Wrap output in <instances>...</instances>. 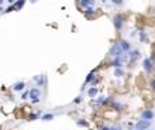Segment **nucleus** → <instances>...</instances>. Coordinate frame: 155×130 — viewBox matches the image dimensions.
<instances>
[{
  "mask_svg": "<svg viewBox=\"0 0 155 130\" xmlns=\"http://www.w3.org/2000/svg\"><path fill=\"white\" fill-rule=\"evenodd\" d=\"M127 56H128V60H129V61H132V63H136V61H137V60L142 57V53H140V50H137V49H133V50L131 49Z\"/></svg>",
  "mask_w": 155,
  "mask_h": 130,
  "instance_id": "obj_7",
  "label": "nucleus"
},
{
  "mask_svg": "<svg viewBox=\"0 0 155 130\" xmlns=\"http://www.w3.org/2000/svg\"><path fill=\"white\" fill-rule=\"evenodd\" d=\"M98 130H109V126L108 125H101Z\"/></svg>",
  "mask_w": 155,
  "mask_h": 130,
  "instance_id": "obj_29",
  "label": "nucleus"
},
{
  "mask_svg": "<svg viewBox=\"0 0 155 130\" xmlns=\"http://www.w3.org/2000/svg\"><path fill=\"white\" fill-rule=\"evenodd\" d=\"M150 87H151V88H152V89H155V79H152V80H151Z\"/></svg>",
  "mask_w": 155,
  "mask_h": 130,
  "instance_id": "obj_30",
  "label": "nucleus"
},
{
  "mask_svg": "<svg viewBox=\"0 0 155 130\" xmlns=\"http://www.w3.org/2000/svg\"><path fill=\"white\" fill-rule=\"evenodd\" d=\"M41 119L44 121V122H49V121L55 119V114H52V113H46V114H44L41 117Z\"/></svg>",
  "mask_w": 155,
  "mask_h": 130,
  "instance_id": "obj_17",
  "label": "nucleus"
},
{
  "mask_svg": "<svg viewBox=\"0 0 155 130\" xmlns=\"http://www.w3.org/2000/svg\"><path fill=\"white\" fill-rule=\"evenodd\" d=\"M26 88V83L25 81H16L14 85H12V89L15 91V92H19V91H23Z\"/></svg>",
  "mask_w": 155,
  "mask_h": 130,
  "instance_id": "obj_13",
  "label": "nucleus"
},
{
  "mask_svg": "<svg viewBox=\"0 0 155 130\" xmlns=\"http://www.w3.org/2000/svg\"><path fill=\"white\" fill-rule=\"evenodd\" d=\"M29 98H30L33 104L40 103V100H41V91H40V88H37V87L31 88L30 91H29Z\"/></svg>",
  "mask_w": 155,
  "mask_h": 130,
  "instance_id": "obj_1",
  "label": "nucleus"
},
{
  "mask_svg": "<svg viewBox=\"0 0 155 130\" xmlns=\"http://www.w3.org/2000/svg\"><path fill=\"white\" fill-rule=\"evenodd\" d=\"M3 3H4V0H0V7L3 5Z\"/></svg>",
  "mask_w": 155,
  "mask_h": 130,
  "instance_id": "obj_33",
  "label": "nucleus"
},
{
  "mask_svg": "<svg viewBox=\"0 0 155 130\" xmlns=\"http://www.w3.org/2000/svg\"><path fill=\"white\" fill-rule=\"evenodd\" d=\"M127 61H128V56H127V54H123V56H120V57L112 58L110 65H112L113 68H123Z\"/></svg>",
  "mask_w": 155,
  "mask_h": 130,
  "instance_id": "obj_2",
  "label": "nucleus"
},
{
  "mask_svg": "<svg viewBox=\"0 0 155 130\" xmlns=\"http://www.w3.org/2000/svg\"><path fill=\"white\" fill-rule=\"evenodd\" d=\"M101 1H102V3H106V1H108V0H101Z\"/></svg>",
  "mask_w": 155,
  "mask_h": 130,
  "instance_id": "obj_36",
  "label": "nucleus"
},
{
  "mask_svg": "<svg viewBox=\"0 0 155 130\" xmlns=\"http://www.w3.org/2000/svg\"><path fill=\"white\" fill-rule=\"evenodd\" d=\"M142 67H143V71L146 73H152L155 69V64L150 60V57H146L143 60V63H142Z\"/></svg>",
  "mask_w": 155,
  "mask_h": 130,
  "instance_id": "obj_3",
  "label": "nucleus"
},
{
  "mask_svg": "<svg viewBox=\"0 0 155 130\" xmlns=\"http://www.w3.org/2000/svg\"><path fill=\"white\" fill-rule=\"evenodd\" d=\"M105 95H101V96H98V98L95 99V102H94V104L95 106H103V102H105Z\"/></svg>",
  "mask_w": 155,
  "mask_h": 130,
  "instance_id": "obj_19",
  "label": "nucleus"
},
{
  "mask_svg": "<svg viewBox=\"0 0 155 130\" xmlns=\"http://www.w3.org/2000/svg\"><path fill=\"white\" fill-rule=\"evenodd\" d=\"M123 127L120 125H116V126H109V130H121Z\"/></svg>",
  "mask_w": 155,
  "mask_h": 130,
  "instance_id": "obj_27",
  "label": "nucleus"
},
{
  "mask_svg": "<svg viewBox=\"0 0 155 130\" xmlns=\"http://www.w3.org/2000/svg\"><path fill=\"white\" fill-rule=\"evenodd\" d=\"M124 25H125V19H124V16L123 15H116L113 18V26H114V29H116L117 31L123 30Z\"/></svg>",
  "mask_w": 155,
  "mask_h": 130,
  "instance_id": "obj_4",
  "label": "nucleus"
},
{
  "mask_svg": "<svg viewBox=\"0 0 155 130\" xmlns=\"http://www.w3.org/2000/svg\"><path fill=\"white\" fill-rule=\"evenodd\" d=\"M76 125H78V126H83V127H87V126H88V123H87V122H86V121L79 119V121H76Z\"/></svg>",
  "mask_w": 155,
  "mask_h": 130,
  "instance_id": "obj_22",
  "label": "nucleus"
},
{
  "mask_svg": "<svg viewBox=\"0 0 155 130\" xmlns=\"http://www.w3.org/2000/svg\"><path fill=\"white\" fill-rule=\"evenodd\" d=\"M12 11H15V8H14V5H10V7H8V8H7L4 12H7V14H8V12H12Z\"/></svg>",
  "mask_w": 155,
  "mask_h": 130,
  "instance_id": "obj_28",
  "label": "nucleus"
},
{
  "mask_svg": "<svg viewBox=\"0 0 155 130\" xmlns=\"http://www.w3.org/2000/svg\"><path fill=\"white\" fill-rule=\"evenodd\" d=\"M7 1H8V3H10V4L12 5V4H14V3H15V1H16V0H7Z\"/></svg>",
  "mask_w": 155,
  "mask_h": 130,
  "instance_id": "obj_32",
  "label": "nucleus"
},
{
  "mask_svg": "<svg viewBox=\"0 0 155 130\" xmlns=\"http://www.w3.org/2000/svg\"><path fill=\"white\" fill-rule=\"evenodd\" d=\"M21 99H22V100H26V99H29V91H25V92L21 95Z\"/></svg>",
  "mask_w": 155,
  "mask_h": 130,
  "instance_id": "obj_25",
  "label": "nucleus"
},
{
  "mask_svg": "<svg viewBox=\"0 0 155 130\" xmlns=\"http://www.w3.org/2000/svg\"><path fill=\"white\" fill-rule=\"evenodd\" d=\"M113 76H114V77H117V79H123V77L125 76L124 68H114Z\"/></svg>",
  "mask_w": 155,
  "mask_h": 130,
  "instance_id": "obj_14",
  "label": "nucleus"
},
{
  "mask_svg": "<svg viewBox=\"0 0 155 130\" xmlns=\"http://www.w3.org/2000/svg\"><path fill=\"white\" fill-rule=\"evenodd\" d=\"M30 1H31V3H36V1H37V0H30Z\"/></svg>",
  "mask_w": 155,
  "mask_h": 130,
  "instance_id": "obj_35",
  "label": "nucleus"
},
{
  "mask_svg": "<svg viewBox=\"0 0 155 130\" xmlns=\"http://www.w3.org/2000/svg\"><path fill=\"white\" fill-rule=\"evenodd\" d=\"M25 3H26V0H16L15 3H14V8H15V11H18V10H21L22 7L25 5Z\"/></svg>",
  "mask_w": 155,
  "mask_h": 130,
  "instance_id": "obj_18",
  "label": "nucleus"
},
{
  "mask_svg": "<svg viewBox=\"0 0 155 130\" xmlns=\"http://www.w3.org/2000/svg\"><path fill=\"white\" fill-rule=\"evenodd\" d=\"M0 14H3V7H0Z\"/></svg>",
  "mask_w": 155,
  "mask_h": 130,
  "instance_id": "obj_34",
  "label": "nucleus"
},
{
  "mask_svg": "<svg viewBox=\"0 0 155 130\" xmlns=\"http://www.w3.org/2000/svg\"><path fill=\"white\" fill-rule=\"evenodd\" d=\"M83 102V96L82 95H79V96H76V98L73 99V103L75 104H80Z\"/></svg>",
  "mask_w": 155,
  "mask_h": 130,
  "instance_id": "obj_24",
  "label": "nucleus"
},
{
  "mask_svg": "<svg viewBox=\"0 0 155 130\" xmlns=\"http://www.w3.org/2000/svg\"><path fill=\"white\" fill-rule=\"evenodd\" d=\"M109 106H110V109L114 110V111H121V110H123V104L120 103V102H116V100H113Z\"/></svg>",
  "mask_w": 155,
  "mask_h": 130,
  "instance_id": "obj_16",
  "label": "nucleus"
},
{
  "mask_svg": "<svg viewBox=\"0 0 155 130\" xmlns=\"http://www.w3.org/2000/svg\"><path fill=\"white\" fill-rule=\"evenodd\" d=\"M120 47H121V50H123V53H128L131 49H132V46H131V43H129L128 41H125V39H123L121 42H119Z\"/></svg>",
  "mask_w": 155,
  "mask_h": 130,
  "instance_id": "obj_12",
  "label": "nucleus"
},
{
  "mask_svg": "<svg viewBox=\"0 0 155 130\" xmlns=\"http://www.w3.org/2000/svg\"><path fill=\"white\" fill-rule=\"evenodd\" d=\"M150 60H151V61H152V63H154V64H155V52H154V53H152V54H151V57H150Z\"/></svg>",
  "mask_w": 155,
  "mask_h": 130,
  "instance_id": "obj_31",
  "label": "nucleus"
},
{
  "mask_svg": "<svg viewBox=\"0 0 155 130\" xmlns=\"http://www.w3.org/2000/svg\"><path fill=\"white\" fill-rule=\"evenodd\" d=\"M86 84H95V69H93L91 72L86 76V80H84V85Z\"/></svg>",
  "mask_w": 155,
  "mask_h": 130,
  "instance_id": "obj_10",
  "label": "nucleus"
},
{
  "mask_svg": "<svg viewBox=\"0 0 155 130\" xmlns=\"http://www.w3.org/2000/svg\"><path fill=\"white\" fill-rule=\"evenodd\" d=\"M113 4H116V5H121L123 3H124V0H110Z\"/></svg>",
  "mask_w": 155,
  "mask_h": 130,
  "instance_id": "obj_26",
  "label": "nucleus"
},
{
  "mask_svg": "<svg viewBox=\"0 0 155 130\" xmlns=\"http://www.w3.org/2000/svg\"><path fill=\"white\" fill-rule=\"evenodd\" d=\"M40 118V113H36V114H30L29 115V121H36Z\"/></svg>",
  "mask_w": 155,
  "mask_h": 130,
  "instance_id": "obj_23",
  "label": "nucleus"
},
{
  "mask_svg": "<svg viewBox=\"0 0 155 130\" xmlns=\"http://www.w3.org/2000/svg\"><path fill=\"white\" fill-rule=\"evenodd\" d=\"M94 12H95V10H94V7H87L86 8V16H91V15H94Z\"/></svg>",
  "mask_w": 155,
  "mask_h": 130,
  "instance_id": "obj_21",
  "label": "nucleus"
},
{
  "mask_svg": "<svg viewBox=\"0 0 155 130\" xmlns=\"http://www.w3.org/2000/svg\"><path fill=\"white\" fill-rule=\"evenodd\" d=\"M151 127V121L139 119L135 123V130H148Z\"/></svg>",
  "mask_w": 155,
  "mask_h": 130,
  "instance_id": "obj_6",
  "label": "nucleus"
},
{
  "mask_svg": "<svg viewBox=\"0 0 155 130\" xmlns=\"http://www.w3.org/2000/svg\"><path fill=\"white\" fill-rule=\"evenodd\" d=\"M79 4L84 8H87V7H93L95 4V0H79Z\"/></svg>",
  "mask_w": 155,
  "mask_h": 130,
  "instance_id": "obj_15",
  "label": "nucleus"
},
{
  "mask_svg": "<svg viewBox=\"0 0 155 130\" xmlns=\"http://www.w3.org/2000/svg\"><path fill=\"white\" fill-rule=\"evenodd\" d=\"M155 117V113L152 110H143L142 114H140V119H146V121H152Z\"/></svg>",
  "mask_w": 155,
  "mask_h": 130,
  "instance_id": "obj_8",
  "label": "nucleus"
},
{
  "mask_svg": "<svg viewBox=\"0 0 155 130\" xmlns=\"http://www.w3.org/2000/svg\"><path fill=\"white\" fill-rule=\"evenodd\" d=\"M33 81H34L38 87H41V85H44V84L46 83V80H45V76H44V75H37V76H34V77H33Z\"/></svg>",
  "mask_w": 155,
  "mask_h": 130,
  "instance_id": "obj_11",
  "label": "nucleus"
},
{
  "mask_svg": "<svg viewBox=\"0 0 155 130\" xmlns=\"http://www.w3.org/2000/svg\"><path fill=\"white\" fill-rule=\"evenodd\" d=\"M139 39H140V42H147V34L143 30H140V33H139Z\"/></svg>",
  "mask_w": 155,
  "mask_h": 130,
  "instance_id": "obj_20",
  "label": "nucleus"
},
{
  "mask_svg": "<svg viewBox=\"0 0 155 130\" xmlns=\"http://www.w3.org/2000/svg\"><path fill=\"white\" fill-rule=\"evenodd\" d=\"M124 53L121 50V47H120L119 43H113L112 47H110V50H109V56L112 58H116V57H120V56H123Z\"/></svg>",
  "mask_w": 155,
  "mask_h": 130,
  "instance_id": "obj_5",
  "label": "nucleus"
},
{
  "mask_svg": "<svg viewBox=\"0 0 155 130\" xmlns=\"http://www.w3.org/2000/svg\"><path fill=\"white\" fill-rule=\"evenodd\" d=\"M98 92H99V88H98V87H94V85L88 87L87 91H86V94H87L88 98H93V99L95 98L97 95H98Z\"/></svg>",
  "mask_w": 155,
  "mask_h": 130,
  "instance_id": "obj_9",
  "label": "nucleus"
}]
</instances>
